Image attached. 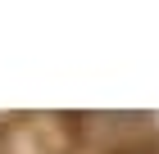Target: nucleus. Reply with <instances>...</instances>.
<instances>
[{"label":"nucleus","mask_w":159,"mask_h":154,"mask_svg":"<svg viewBox=\"0 0 159 154\" xmlns=\"http://www.w3.org/2000/svg\"><path fill=\"white\" fill-rule=\"evenodd\" d=\"M136 154H155V150H136Z\"/></svg>","instance_id":"obj_1"}]
</instances>
